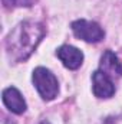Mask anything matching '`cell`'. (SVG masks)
I'll list each match as a JSON object with an SVG mask.
<instances>
[{"instance_id": "277c9868", "label": "cell", "mask_w": 122, "mask_h": 124, "mask_svg": "<svg viewBox=\"0 0 122 124\" xmlns=\"http://www.w3.org/2000/svg\"><path fill=\"white\" fill-rule=\"evenodd\" d=\"M92 84H93V94L98 98H111L115 94V85L111 81V77H108L102 71L93 72Z\"/></svg>"}, {"instance_id": "7a4b0ae2", "label": "cell", "mask_w": 122, "mask_h": 124, "mask_svg": "<svg viewBox=\"0 0 122 124\" xmlns=\"http://www.w3.org/2000/svg\"><path fill=\"white\" fill-rule=\"evenodd\" d=\"M33 84L40 97L46 101L53 100L59 93V84L56 77L46 68L39 66L33 71Z\"/></svg>"}, {"instance_id": "52a82bcc", "label": "cell", "mask_w": 122, "mask_h": 124, "mask_svg": "<svg viewBox=\"0 0 122 124\" xmlns=\"http://www.w3.org/2000/svg\"><path fill=\"white\" fill-rule=\"evenodd\" d=\"M101 71L108 77H122V62L112 51H105L101 58Z\"/></svg>"}, {"instance_id": "ba28073f", "label": "cell", "mask_w": 122, "mask_h": 124, "mask_svg": "<svg viewBox=\"0 0 122 124\" xmlns=\"http://www.w3.org/2000/svg\"><path fill=\"white\" fill-rule=\"evenodd\" d=\"M105 124H122V116H118V117H111L108 118Z\"/></svg>"}, {"instance_id": "9c48e42d", "label": "cell", "mask_w": 122, "mask_h": 124, "mask_svg": "<svg viewBox=\"0 0 122 124\" xmlns=\"http://www.w3.org/2000/svg\"><path fill=\"white\" fill-rule=\"evenodd\" d=\"M1 3H3V6L6 9H12L16 4V0H1Z\"/></svg>"}, {"instance_id": "8fae6325", "label": "cell", "mask_w": 122, "mask_h": 124, "mask_svg": "<svg viewBox=\"0 0 122 124\" xmlns=\"http://www.w3.org/2000/svg\"><path fill=\"white\" fill-rule=\"evenodd\" d=\"M40 124H50V123H49V121H46V120H45V121H42V123H40Z\"/></svg>"}, {"instance_id": "8992f818", "label": "cell", "mask_w": 122, "mask_h": 124, "mask_svg": "<svg viewBox=\"0 0 122 124\" xmlns=\"http://www.w3.org/2000/svg\"><path fill=\"white\" fill-rule=\"evenodd\" d=\"M3 102L4 105L14 114H23L26 111V101L23 95L14 87L6 88L3 91Z\"/></svg>"}, {"instance_id": "3957f363", "label": "cell", "mask_w": 122, "mask_h": 124, "mask_svg": "<svg viewBox=\"0 0 122 124\" xmlns=\"http://www.w3.org/2000/svg\"><path fill=\"white\" fill-rule=\"evenodd\" d=\"M72 31H73L76 38H79L85 42H91V43H96V42L102 40L103 36H105L103 29L96 22H89V20H85V19L73 22L72 23Z\"/></svg>"}, {"instance_id": "30bf717a", "label": "cell", "mask_w": 122, "mask_h": 124, "mask_svg": "<svg viewBox=\"0 0 122 124\" xmlns=\"http://www.w3.org/2000/svg\"><path fill=\"white\" fill-rule=\"evenodd\" d=\"M19 3H20V6H32L33 0H19Z\"/></svg>"}, {"instance_id": "6da1fadb", "label": "cell", "mask_w": 122, "mask_h": 124, "mask_svg": "<svg viewBox=\"0 0 122 124\" xmlns=\"http://www.w3.org/2000/svg\"><path fill=\"white\" fill-rule=\"evenodd\" d=\"M46 29L37 22H22L9 33L6 39V51L13 62L26 61L37 48Z\"/></svg>"}, {"instance_id": "5b68a950", "label": "cell", "mask_w": 122, "mask_h": 124, "mask_svg": "<svg viewBox=\"0 0 122 124\" xmlns=\"http://www.w3.org/2000/svg\"><path fill=\"white\" fill-rule=\"evenodd\" d=\"M56 55L62 61V63L69 69H78L83 62V54L75 46L63 45L56 51Z\"/></svg>"}]
</instances>
